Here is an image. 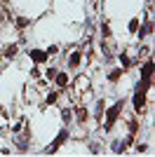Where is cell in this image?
<instances>
[{
	"label": "cell",
	"mask_w": 155,
	"mask_h": 157,
	"mask_svg": "<svg viewBox=\"0 0 155 157\" xmlns=\"http://www.w3.org/2000/svg\"><path fill=\"white\" fill-rule=\"evenodd\" d=\"M139 26H141V21H139V19H132V21H129V31H132V33H136V28H139Z\"/></svg>",
	"instance_id": "cell-16"
},
{
	"label": "cell",
	"mask_w": 155,
	"mask_h": 157,
	"mask_svg": "<svg viewBox=\"0 0 155 157\" xmlns=\"http://www.w3.org/2000/svg\"><path fill=\"white\" fill-rule=\"evenodd\" d=\"M17 52H19V45H17V42H12V45H7L5 49H2V56H5V59H14V56H17Z\"/></svg>",
	"instance_id": "cell-5"
},
{
	"label": "cell",
	"mask_w": 155,
	"mask_h": 157,
	"mask_svg": "<svg viewBox=\"0 0 155 157\" xmlns=\"http://www.w3.org/2000/svg\"><path fill=\"white\" fill-rule=\"evenodd\" d=\"M28 56H31V61H35V63H45V61L50 59V56L45 54V49H31Z\"/></svg>",
	"instance_id": "cell-3"
},
{
	"label": "cell",
	"mask_w": 155,
	"mask_h": 157,
	"mask_svg": "<svg viewBox=\"0 0 155 157\" xmlns=\"http://www.w3.org/2000/svg\"><path fill=\"white\" fill-rule=\"evenodd\" d=\"M0 2H7V0H0Z\"/></svg>",
	"instance_id": "cell-22"
},
{
	"label": "cell",
	"mask_w": 155,
	"mask_h": 157,
	"mask_svg": "<svg viewBox=\"0 0 155 157\" xmlns=\"http://www.w3.org/2000/svg\"><path fill=\"white\" fill-rule=\"evenodd\" d=\"M80 63H82V52H73L68 56V68H78Z\"/></svg>",
	"instance_id": "cell-7"
},
{
	"label": "cell",
	"mask_w": 155,
	"mask_h": 157,
	"mask_svg": "<svg viewBox=\"0 0 155 157\" xmlns=\"http://www.w3.org/2000/svg\"><path fill=\"white\" fill-rule=\"evenodd\" d=\"M2 21H5V12H2V10H0V24H2Z\"/></svg>",
	"instance_id": "cell-21"
},
{
	"label": "cell",
	"mask_w": 155,
	"mask_h": 157,
	"mask_svg": "<svg viewBox=\"0 0 155 157\" xmlns=\"http://www.w3.org/2000/svg\"><path fill=\"white\" fill-rule=\"evenodd\" d=\"M101 35L103 38H113V31H110L108 24H101Z\"/></svg>",
	"instance_id": "cell-12"
},
{
	"label": "cell",
	"mask_w": 155,
	"mask_h": 157,
	"mask_svg": "<svg viewBox=\"0 0 155 157\" xmlns=\"http://www.w3.org/2000/svg\"><path fill=\"white\" fill-rule=\"evenodd\" d=\"M143 108H146V92H141V89H136V94H134V110L141 115L143 113Z\"/></svg>",
	"instance_id": "cell-2"
},
{
	"label": "cell",
	"mask_w": 155,
	"mask_h": 157,
	"mask_svg": "<svg viewBox=\"0 0 155 157\" xmlns=\"http://www.w3.org/2000/svg\"><path fill=\"white\" fill-rule=\"evenodd\" d=\"M14 24H17V28H26L28 24H31V19H24V17H19V19H14Z\"/></svg>",
	"instance_id": "cell-13"
},
{
	"label": "cell",
	"mask_w": 155,
	"mask_h": 157,
	"mask_svg": "<svg viewBox=\"0 0 155 157\" xmlns=\"http://www.w3.org/2000/svg\"><path fill=\"white\" fill-rule=\"evenodd\" d=\"M101 110H103V101H99V105H97V115L101 117Z\"/></svg>",
	"instance_id": "cell-20"
},
{
	"label": "cell",
	"mask_w": 155,
	"mask_h": 157,
	"mask_svg": "<svg viewBox=\"0 0 155 157\" xmlns=\"http://www.w3.org/2000/svg\"><path fill=\"white\" fill-rule=\"evenodd\" d=\"M75 120L80 122V124H85V122L89 120V113H87V108H75Z\"/></svg>",
	"instance_id": "cell-8"
},
{
	"label": "cell",
	"mask_w": 155,
	"mask_h": 157,
	"mask_svg": "<svg viewBox=\"0 0 155 157\" xmlns=\"http://www.w3.org/2000/svg\"><path fill=\"white\" fill-rule=\"evenodd\" d=\"M129 63H132V59H129L127 54H120V66H125V68H127Z\"/></svg>",
	"instance_id": "cell-17"
},
{
	"label": "cell",
	"mask_w": 155,
	"mask_h": 157,
	"mask_svg": "<svg viewBox=\"0 0 155 157\" xmlns=\"http://www.w3.org/2000/svg\"><path fill=\"white\" fill-rule=\"evenodd\" d=\"M66 138H68V129H64V131H61V134H59L57 138H54V143H52L50 148H47V152H54V150L59 148V145H61V143L66 141Z\"/></svg>",
	"instance_id": "cell-4"
},
{
	"label": "cell",
	"mask_w": 155,
	"mask_h": 157,
	"mask_svg": "<svg viewBox=\"0 0 155 157\" xmlns=\"http://www.w3.org/2000/svg\"><path fill=\"white\" fill-rule=\"evenodd\" d=\"M150 31H153V24H150V21H146V26H139V28H136V33H139V38H141V40L146 38Z\"/></svg>",
	"instance_id": "cell-9"
},
{
	"label": "cell",
	"mask_w": 155,
	"mask_h": 157,
	"mask_svg": "<svg viewBox=\"0 0 155 157\" xmlns=\"http://www.w3.org/2000/svg\"><path fill=\"white\" fill-rule=\"evenodd\" d=\"M57 98H59V92H50L45 96V105H52V103H57Z\"/></svg>",
	"instance_id": "cell-11"
},
{
	"label": "cell",
	"mask_w": 155,
	"mask_h": 157,
	"mask_svg": "<svg viewBox=\"0 0 155 157\" xmlns=\"http://www.w3.org/2000/svg\"><path fill=\"white\" fill-rule=\"evenodd\" d=\"M120 78H122V71H120V68H113V71L108 73V82H117Z\"/></svg>",
	"instance_id": "cell-10"
},
{
	"label": "cell",
	"mask_w": 155,
	"mask_h": 157,
	"mask_svg": "<svg viewBox=\"0 0 155 157\" xmlns=\"http://www.w3.org/2000/svg\"><path fill=\"white\" fill-rule=\"evenodd\" d=\"M54 82H57V87H68V73H61V71H57V75H54Z\"/></svg>",
	"instance_id": "cell-6"
},
{
	"label": "cell",
	"mask_w": 155,
	"mask_h": 157,
	"mask_svg": "<svg viewBox=\"0 0 155 157\" xmlns=\"http://www.w3.org/2000/svg\"><path fill=\"white\" fill-rule=\"evenodd\" d=\"M122 108H125V101H117L115 105H110V108H108V113H106V129H110V127L115 124V120L120 117Z\"/></svg>",
	"instance_id": "cell-1"
},
{
	"label": "cell",
	"mask_w": 155,
	"mask_h": 157,
	"mask_svg": "<svg viewBox=\"0 0 155 157\" xmlns=\"http://www.w3.org/2000/svg\"><path fill=\"white\" fill-rule=\"evenodd\" d=\"M31 75H33L35 80H38V78H40V68H33V71H31Z\"/></svg>",
	"instance_id": "cell-19"
},
{
	"label": "cell",
	"mask_w": 155,
	"mask_h": 157,
	"mask_svg": "<svg viewBox=\"0 0 155 157\" xmlns=\"http://www.w3.org/2000/svg\"><path fill=\"white\" fill-rule=\"evenodd\" d=\"M45 54H47V56H57V54H59V45H50L45 49Z\"/></svg>",
	"instance_id": "cell-14"
},
{
	"label": "cell",
	"mask_w": 155,
	"mask_h": 157,
	"mask_svg": "<svg viewBox=\"0 0 155 157\" xmlns=\"http://www.w3.org/2000/svg\"><path fill=\"white\" fill-rule=\"evenodd\" d=\"M71 117H73V113L68 110V108H64V110H61V120H64V122H71Z\"/></svg>",
	"instance_id": "cell-15"
},
{
	"label": "cell",
	"mask_w": 155,
	"mask_h": 157,
	"mask_svg": "<svg viewBox=\"0 0 155 157\" xmlns=\"http://www.w3.org/2000/svg\"><path fill=\"white\" fill-rule=\"evenodd\" d=\"M148 2H150V0H148Z\"/></svg>",
	"instance_id": "cell-23"
},
{
	"label": "cell",
	"mask_w": 155,
	"mask_h": 157,
	"mask_svg": "<svg viewBox=\"0 0 155 157\" xmlns=\"http://www.w3.org/2000/svg\"><path fill=\"white\" fill-rule=\"evenodd\" d=\"M54 75H57V68H50V71H47V78L52 80V78H54Z\"/></svg>",
	"instance_id": "cell-18"
}]
</instances>
